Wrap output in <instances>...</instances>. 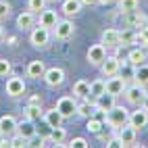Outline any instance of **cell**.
Returning a JSON list of instances; mask_svg holds the SVG:
<instances>
[{
  "mask_svg": "<svg viewBox=\"0 0 148 148\" xmlns=\"http://www.w3.org/2000/svg\"><path fill=\"white\" fill-rule=\"evenodd\" d=\"M106 123L111 125V127H123L125 123H130V113H127V108L125 106H113L111 111H106Z\"/></svg>",
  "mask_w": 148,
  "mask_h": 148,
  "instance_id": "obj_1",
  "label": "cell"
},
{
  "mask_svg": "<svg viewBox=\"0 0 148 148\" xmlns=\"http://www.w3.org/2000/svg\"><path fill=\"white\" fill-rule=\"evenodd\" d=\"M144 88H146V86L134 84V86H130V88H125L123 96L127 98V102H130V104H142V102H144V98L148 96Z\"/></svg>",
  "mask_w": 148,
  "mask_h": 148,
  "instance_id": "obj_2",
  "label": "cell"
},
{
  "mask_svg": "<svg viewBox=\"0 0 148 148\" xmlns=\"http://www.w3.org/2000/svg\"><path fill=\"white\" fill-rule=\"evenodd\" d=\"M75 32V25L69 21V19H58V23L52 27V34L56 40H69Z\"/></svg>",
  "mask_w": 148,
  "mask_h": 148,
  "instance_id": "obj_3",
  "label": "cell"
},
{
  "mask_svg": "<svg viewBox=\"0 0 148 148\" xmlns=\"http://www.w3.org/2000/svg\"><path fill=\"white\" fill-rule=\"evenodd\" d=\"M56 108H58V113H61L65 119H69V117L77 115V102L73 100L71 96H63V98H58Z\"/></svg>",
  "mask_w": 148,
  "mask_h": 148,
  "instance_id": "obj_4",
  "label": "cell"
},
{
  "mask_svg": "<svg viewBox=\"0 0 148 148\" xmlns=\"http://www.w3.org/2000/svg\"><path fill=\"white\" fill-rule=\"evenodd\" d=\"M106 58V46L100 44H92L88 48V63L90 65H102V61Z\"/></svg>",
  "mask_w": 148,
  "mask_h": 148,
  "instance_id": "obj_5",
  "label": "cell"
},
{
  "mask_svg": "<svg viewBox=\"0 0 148 148\" xmlns=\"http://www.w3.org/2000/svg\"><path fill=\"white\" fill-rule=\"evenodd\" d=\"M42 79L50 86V88H56V86H61L65 82V71L61 67H50V69H46V73Z\"/></svg>",
  "mask_w": 148,
  "mask_h": 148,
  "instance_id": "obj_6",
  "label": "cell"
},
{
  "mask_svg": "<svg viewBox=\"0 0 148 148\" xmlns=\"http://www.w3.org/2000/svg\"><path fill=\"white\" fill-rule=\"evenodd\" d=\"M48 40H50V29H48V27H42V25L36 27L34 32H32V36H29V42H32L34 46H38V48L46 46Z\"/></svg>",
  "mask_w": 148,
  "mask_h": 148,
  "instance_id": "obj_7",
  "label": "cell"
},
{
  "mask_svg": "<svg viewBox=\"0 0 148 148\" xmlns=\"http://www.w3.org/2000/svg\"><path fill=\"white\" fill-rule=\"evenodd\" d=\"M119 69H121V61H119L117 56H106L104 61H102V65H100V71H102V75H106V77L117 75V73H119Z\"/></svg>",
  "mask_w": 148,
  "mask_h": 148,
  "instance_id": "obj_8",
  "label": "cell"
},
{
  "mask_svg": "<svg viewBox=\"0 0 148 148\" xmlns=\"http://www.w3.org/2000/svg\"><path fill=\"white\" fill-rule=\"evenodd\" d=\"M6 94L13 96V98H19L25 94V82L21 77H11V79L6 82Z\"/></svg>",
  "mask_w": 148,
  "mask_h": 148,
  "instance_id": "obj_9",
  "label": "cell"
},
{
  "mask_svg": "<svg viewBox=\"0 0 148 148\" xmlns=\"http://www.w3.org/2000/svg\"><path fill=\"white\" fill-rule=\"evenodd\" d=\"M136 127L134 125H130V123H125L123 127H119L117 130V138L123 142V146H132L134 142H136Z\"/></svg>",
  "mask_w": 148,
  "mask_h": 148,
  "instance_id": "obj_10",
  "label": "cell"
},
{
  "mask_svg": "<svg viewBox=\"0 0 148 148\" xmlns=\"http://www.w3.org/2000/svg\"><path fill=\"white\" fill-rule=\"evenodd\" d=\"M17 119L13 115H4V117H0V136H8L11 138L13 134H17Z\"/></svg>",
  "mask_w": 148,
  "mask_h": 148,
  "instance_id": "obj_11",
  "label": "cell"
},
{
  "mask_svg": "<svg viewBox=\"0 0 148 148\" xmlns=\"http://www.w3.org/2000/svg\"><path fill=\"white\" fill-rule=\"evenodd\" d=\"M125 88H127V82L123 79L121 75H119V77H117V75H113L111 79L106 82V92H111L113 96H119V94H123V92H125Z\"/></svg>",
  "mask_w": 148,
  "mask_h": 148,
  "instance_id": "obj_12",
  "label": "cell"
},
{
  "mask_svg": "<svg viewBox=\"0 0 148 148\" xmlns=\"http://www.w3.org/2000/svg\"><path fill=\"white\" fill-rule=\"evenodd\" d=\"M115 98H117V96H113L111 92H104V94H100V96L96 98L94 104H96L98 111H104V113H106V111H111V108L115 106Z\"/></svg>",
  "mask_w": 148,
  "mask_h": 148,
  "instance_id": "obj_13",
  "label": "cell"
},
{
  "mask_svg": "<svg viewBox=\"0 0 148 148\" xmlns=\"http://www.w3.org/2000/svg\"><path fill=\"white\" fill-rule=\"evenodd\" d=\"M146 123H148V111L140 108V111L130 113V125H134L136 130H142V127H146Z\"/></svg>",
  "mask_w": 148,
  "mask_h": 148,
  "instance_id": "obj_14",
  "label": "cell"
},
{
  "mask_svg": "<svg viewBox=\"0 0 148 148\" xmlns=\"http://www.w3.org/2000/svg\"><path fill=\"white\" fill-rule=\"evenodd\" d=\"M102 44H104L106 48H117V46H121L119 32H117V29H104V32H102Z\"/></svg>",
  "mask_w": 148,
  "mask_h": 148,
  "instance_id": "obj_15",
  "label": "cell"
},
{
  "mask_svg": "<svg viewBox=\"0 0 148 148\" xmlns=\"http://www.w3.org/2000/svg\"><path fill=\"white\" fill-rule=\"evenodd\" d=\"M46 73V67L42 61H32L27 65V77H32V79H40V77H44Z\"/></svg>",
  "mask_w": 148,
  "mask_h": 148,
  "instance_id": "obj_16",
  "label": "cell"
},
{
  "mask_svg": "<svg viewBox=\"0 0 148 148\" xmlns=\"http://www.w3.org/2000/svg\"><path fill=\"white\" fill-rule=\"evenodd\" d=\"M63 119H65V117L58 113V108H56V106L50 108V111H46V115H44V121H46L48 127H58V125L63 123Z\"/></svg>",
  "mask_w": 148,
  "mask_h": 148,
  "instance_id": "obj_17",
  "label": "cell"
},
{
  "mask_svg": "<svg viewBox=\"0 0 148 148\" xmlns=\"http://www.w3.org/2000/svg\"><path fill=\"white\" fill-rule=\"evenodd\" d=\"M56 23H58L56 11H46V8H44V11L40 13V25H42V27H48V29H50V27H54Z\"/></svg>",
  "mask_w": 148,
  "mask_h": 148,
  "instance_id": "obj_18",
  "label": "cell"
},
{
  "mask_svg": "<svg viewBox=\"0 0 148 148\" xmlns=\"http://www.w3.org/2000/svg\"><path fill=\"white\" fill-rule=\"evenodd\" d=\"M127 25H132V27H146L148 25V17L142 15V13H127Z\"/></svg>",
  "mask_w": 148,
  "mask_h": 148,
  "instance_id": "obj_19",
  "label": "cell"
},
{
  "mask_svg": "<svg viewBox=\"0 0 148 148\" xmlns=\"http://www.w3.org/2000/svg\"><path fill=\"white\" fill-rule=\"evenodd\" d=\"M146 61V52H144V48L142 46H138V48H134V50L127 54V63H132L134 67H138V65H142Z\"/></svg>",
  "mask_w": 148,
  "mask_h": 148,
  "instance_id": "obj_20",
  "label": "cell"
},
{
  "mask_svg": "<svg viewBox=\"0 0 148 148\" xmlns=\"http://www.w3.org/2000/svg\"><path fill=\"white\" fill-rule=\"evenodd\" d=\"M73 96L77 98H88L90 96V84H88L86 79H77L73 84Z\"/></svg>",
  "mask_w": 148,
  "mask_h": 148,
  "instance_id": "obj_21",
  "label": "cell"
},
{
  "mask_svg": "<svg viewBox=\"0 0 148 148\" xmlns=\"http://www.w3.org/2000/svg\"><path fill=\"white\" fill-rule=\"evenodd\" d=\"M17 134H21L23 138L32 140V138L36 136V127H34L32 119H29V121H23V123H19V125H17Z\"/></svg>",
  "mask_w": 148,
  "mask_h": 148,
  "instance_id": "obj_22",
  "label": "cell"
},
{
  "mask_svg": "<svg viewBox=\"0 0 148 148\" xmlns=\"http://www.w3.org/2000/svg\"><path fill=\"white\" fill-rule=\"evenodd\" d=\"M79 8H82V0H65L63 2V13L67 17H73L79 13Z\"/></svg>",
  "mask_w": 148,
  "mask_h": 148,
  "instance_id": "obj_23",
  "label": "cell"
},
{
  "mask_svg": "<svg viewBox=\"0 0 148 148\" xmlns=\"http://www.w3.org/2000/svg\"><path fill=\"white\" fill-rule=\"evenodd\" d=\"M134 82L136 84H140V86H148V65H138L136 67V77H134Z\"/></svg>",
  "mask_w": 148,
  "mask_h": 148,
  "instance_id": "obj_24",
  "label": "cell"
},
{
  "mask_svg": "<svg viewBox=\"0 0 148 148\" xmlns=\"http://www.w3.org/2000/svg\"><path fill=\"white\" fill-rule=\"evenodd\" d=\"M94 108H96V104H90L88 102V98H82V102L77 104V115H82V117H92L94 115Z\"/></svg>",
  "mask_w": 148,
  "mask_h": 148,
  "instance_id": "obj_25",
  "label": "cell"
},
{
  "mask_svg": "<svg viewBox=\"0 0 148 148\" xmlns=\"http://www.w3.org/2000/svg\"><path fill=\"white\" fill-rule=\"evenodd\" d=\"M34 25V13L32 11H25V13H21L17 17V27H23V29H27V27H32Z\"/></svg>",
  "mask_w": 148,
  "mask_h": 148,
  "instance_id": "obj_26",
  "label": "cell"
},
{
  "mask_svg": "<svg viewBox=\"0 0 148 148\" xmlns=\"http://www.w3.org/2000/svg\"><path fill=\"white\" fill-rule=\"evenodd\" d=\"M138 6H140V2H138V0H119V11H121L123 15L138 11Z\"/></svg>",
  "mask_w": 148,
  "mask_h": 148,
  "instance_id": "obj_27",
  "label": "cell"
},
{
  "mask_svg": "<svg viewBox=\"0 0 148 148\" xmlns=\"http://www.w3.org/2000/svg\"><path fill=\"white\" fill-rule=\"evenodd\" d=\"M106 92V82H102V79H96V82H92L90 84V96H94V98H98L100 94H104Z\"/></svg>",
  "mask_w": 148,
  "mask_h": 148,
  "instance_id": "obj_28",
  "label": "cell"
},
{
  "mask_svg": "<svg viewBox=\"0 0 148 148\" xmlns=\"http://www.w3.org/2000/svg\"><path fill=\"white\" fill-rule=\"evenodd\" d=\"M48 140L54 142V144H63V140H65V130H63L61 125H58V127H50V136H48Z\"/></svg>",
  "mask_w": 148,
  "mask_h": 148,
  "instance_id": "obj_29",
  "label": "cell"
},
{
  "mask_svg": "<svg viewBox=\"0 0 148 148\" xmlns=\"http://www.w3.org/2000/svg\"><path fill=\"white\" fill-rule=\"evenodd\" d=\"M117 75H121L125 82H130V79H134V77H136V67H134L132 63L121 65V69H119V73H117Z\"/></svg>",
  "mask_w": 148,
  "mask_h": 148,
  "instance_id": "obj_30",
  "label": "cell"
},
{
  "mask_svg": "<svg viewBox=\"0 0 148 148\" xmlns=\"http://www.w3.org/2000/svg\"><path fill=\"white\" fill-rule=\"evenodd\" d=\"M86 130L88 132H92V134H100L102 130V119H98V117H88V125H86Z\"/></svg>",
  "mask_w": 148,
  "mask_h": 148,
  "instance_id": "obj_31",
  "label": "cell"
},
{
  "mask_svg": "<svg viewBox=\"0 0 148 148\" xmlns=\"http://www.w3.org/2000/svg\"><path fill=\"white\" fill-rule=\"evenodd\" d=\"M134 44L142 46V48H146V46H148V25H146V27H140V32L136 34V40H134Z\"/></svg>",
  "mask_w": 148,
  "mask_h": 148,
  "instance_id": "obj_32",
  "label": "cell"
},
{
  "mask_svg": "<svg viewBox=\"0 0 148 148\" xmlns=\"http://www.w3.org/2000/svg\"><path fill=\"white\" fill-rule=\"evenodd\" d=\"M27 119H32V121L42 119V108H40V104H27Z\"/></svg>",
  "mask_w": 148,
  "mask_h": 148,
  "instance_id": "obj_33",
  "label": "cell"
},
{
  "mask_svg": "<svg viewBox=\"0 0 148 148\" xmlns=\"http://www.w3.org/2000/svg\"><path fill=\"white\" fill-rule=\"evenodd\" d=\"M11 146L13 148H23V146H29V140H27V138H23L21 134H13V138H11Z\"/></svg>",
  "mask_w": 148,
  "mask_h": 148,
  "instance_id": "obj_34",
  "label": "cell"
},
{
  "mask_svg": "<svg viewBox=\"0 0 148 148\" xmlns=\"http://www.w3.org/2000/svg\"><path fill=\"white\" fill-rule=\"evenodd\" d=\"M46 2H48V0H29L27 6H29V11H32V13H40V11L46 8Z\"/></svg>",
  "mask_w": 148,
  "mask_h": 148,
  "instance_id": "obj_35",
  "label": "cell"
},
{
  "mask_svg": "<svg viewBox=\"0 0 148 148\" xmlns=\"http://www.w3.org/2000/svg\"><path fill=\"white\" fill-rule=\"evenodd\" d=\"M119 40H121V44H134L136 34L132 29H123V32H119Z\"/></svg>",
  "mask_w": 148,
  "mask_h": 148,
  "instance_id": "obj_36",
  "label": "cell"
},
{
  "mask_svg": "<svg viewBox=\"0 0 148 148\" xmlns=\"http://www.w3.org/2000/svg\"><path fill=\"white\" fill-rule=\"evenodd\" d=\"M67 146H69V148H88L90 144H88V140H86V138H73V140L69 142Z\"/></svg>",
  "mask_w": 148,
  "mask_h": 148,
  "instance_id": "obj_37",
  "label": "cell"
},
{
  "mask_svg": "<svg viewBox=\"0 0 148 148\" xmlns=\"http://www.w3.org/2000/svg\"><path fill=\"white\" fill-rule=\"evenodd\" d=\"M11 61H6V58H0V77H6L11 73Z\"/></svg>",
  "mask_w": 148,
  "mask_h": 148,
  "instance_id": "obj_38",
  "label": "cell"
},
{
  "mask_svg": "<svg viewBox=\"0 0 148 148\" xmlns=\"http://www.w3.org/2000/svg\"><path fill=\"white\" fill-rule=\"evenodd\" d=\"M8 13H11V4H8L6 0H0V21L8 17Z\"/></svg>",
  "mask_w": 148,
  "mask_h": 148,
  "instance_id": "obj_39",
  "label": "cell"
},
{
  "mask_svg": "<svg viewBox=\"0 0 148 148\" xmlns=\"http://www.w3.org/2000/svg\"><path fill=\"white\" fill-rule=\"evenodd\" d=\"M119 146H123V142H121L117 136H115V138H111V140L106 142V148H119Z\"/></svg>",
  "mask_w": 148,
  "mask_h": 148,
  "instance_id": "obj_40",
  "label": "cell"
},
{
  "mask_svg": "<svg viewBox=\"0 0 148 148\" xmlns=\"http://www.w3.org/2000/svg\"><path fill=\"white\" fill-rule=\"evenodd\" d=\"M6 146H11V138L8 136H0V148H6Z\"/></svg>",
  "mask_w": 148,
  "mask_h": 148,
  "instance_id": "obj_41",
  "label": "cell"
},
{
  "mask_svg": "<svg viewBox=\"0 0 148 148\" xmlns=\"http://www.w3.org/2000/svg\"><path fill=\"white\" fill-rule=\"evenodd\" d=\"M29 104H40L42 106V96L40 94H34L32 98H29Z\"/></svg>",
  "mask_w": 148,
  "mask_h": 148,
  "instance_id": "obj_42",
  "label": "cell"
},
{
  "mask_svg": "<svg viewBox=\"0 0 148 148\" xmlns=\"http://www.w3.org/2000/svg\"><path fill=\"white\" fill-rule=\"evenodd\" d=\"M82 4H86V6H96V4H100V0H82Z\"/></svg>",
  "mask_w": 148,
  "mask_h": 148,
  "instance_id": "obj_43",
  "label": "cell"
},
{
  "mask_svg": "<svg viewBox=\"0 0 148 148\" xmlns=\"http://www.w3.org/2000/svg\"><path fill=\"white\" fill-rule=\"evenodd\" d=\"M142 108H144V111H148V96L144 98V102H142Z\"/></svg>",
  "mask_w": 148,
  "mask_h": 148,
  "instance_id": "obj_44",
  "label": "cell"
},
{
  "mask_svg": "<svg viewBox=\"0 0 148 148\" xmlns=\"http://www.w3.org/2000/svg\"><path fill=\"white\" fill-rule=\"evenodd\" d=\"M2 40H4V27L0 25V42H2Z\"/></svg>",
  "mask_w": 148,
  "mask_h": 148,
  "instance_id": "obj_45",
  "label": "cell"
},
{
  "mask_svg": "<svg viewBox=\"0 0 148 148\" xmlns=\"http://www.w3.org/2000/svg\"><path fill=\"white\" fill-rule=\"evenodd\" d=\"M100 2H104V4H111V2H115V0H100Z\"/></svg>",
  "mask_w": 148,
  "mask_h": 148,
  "instance_id": "obj_46",
  "label": "cell"
},
{
  "mask_svg": "<svg viewBox=\"0 0 148 148\" xmlns=\"http://www.w3.org/2000/svg\"><path fill=\"white\" fill-rule=\"evenodd\" d=\"M146 146H148V144H146Z\"/></svg>",
  "mask_w": 148,
  "mask_h": 148,
  "instance_id": "obj_47",
  "label": "cell"
}]
</instances>
